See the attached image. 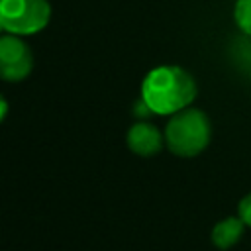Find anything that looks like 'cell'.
Here are the masks:
<instances>
[{"instance_id": "6da1fadb", "label": "cell", "mask_w": 251, "mask_h": 251, "mask_svg": "<svg viewBox=\"0 0 251 251\" xmlns=\"http://www.w3.org/2000/svg\"><path fill=\"white\" fill-rule=\"evenodd\" d=\"M194 78L180 67H157L141 84V100L153 114H176L194 100Z\"/></svg>"}, {"instance_id": "52a82bcc", "label": "cell", "mask_w": 251, "mask_h": 251, "mask_svg": "<svg viewBox=\"0 0 251 251\" xmlns=\"http://www.w3.org/2000/svg\"><path fill=\"white\" fill-rule=\"evenodd\" d=\"M235 22L245 33H251V0H237Z\"/></svg>"}, {"instance_id": "9c48e42d", "label": "cell", "mask_w": 251, "mask_h": 251, "mask_svg": "<svg viewBox=\"0 0 251 251\" xmlns=\"http://www.w3.org/2000/svg\"><path fill=\"white\" fill-rule=\"evenodd\" d=\"M6 114H8V102H6V98L0 94V122L6 118Z\"/></svg>"}, {"instance_id": "ba28073f", "label": "cell", "mask_w": 251, "mask_h": 251, "mask_svg": "<svg viewBox=\"0 0 251 251\" xmlns=\"http://www.w3.org/2000/svg\"><path fill=\"white\" fill-rule=\"evenodd\" d=\"M237 214H239V218L243 220V224L251 227V192L241 198V202H239V206H237Z\"/></svg>"}, {"instance_id": "5b68a950", "label": "cell", "mask_w": 251, "mask_h": 251, "mask_svg": "<svg viewBox=\"0 0 251 251\" xmlns=\"http://www.w3.org/2000/svg\"><path fill=\"white\" fill-rule=\"evenodd\" d=\"M127 147L141 157H151L161 151L163 147V135L161 131L147 122H139L129 127L127 131Z\"/></svg>"}, {"instance_id": "8992f818", "label": "cell", "mask_w": 251, "mask_h": 251, "mask_svg": "<svg viewBox=\"0 0 251 251\" xmlns=\"http://www.w3.org/2000/svg\"><path fill=\"white\" fill-rule=\"evenodd\" d=\"M243 220L237 216V218H226L222 222H218L212 229V243L218 247V249H229L233 247L239 237L243 235Z\"/></svg>"}, {"instance_id": "3957f363", "label": "cell", "mask_w": 251, "mask_h": 251, "mask_svg": "<svg viewBox=\"0 0 251 251\" xmlns=\"http://www.w3.org/2000/svg\"><path fill=\"white\" fill-rule=\"evenodd\" d=\"M51 18L47 0H0V29L12 35L41 31Z\"/></svg>"}, {"instance_id": "7a4b0ae2", "label": "cell", "mask_w": 251, "mask_h": 251, "mask_svg": "<svg viewBox=\"0 0 251 251\" xmlns=\"http://www.w3.org/2000/svg\"><path fill=\"white\" fill-rule=\"evenodd\" d=\"M167 147L178 157L198 155L210 141V122L202 110L184 108L173 114L165 129Z\"/></svg>"}, {"instance_id": "277c9868", "label": "cell", "mask_w": 251, "mask_h": 251, "mask_svg": "<svg viewBox=\"0 0 251 251\" xmlns=\"http://www.w3.org/2000/svg\"><path fill=\"white\" fill-rule=\"evenodd\" d=\"M33 69V55L18 35H0V78L24 80Z\"/></svg>"}]
</instances>
